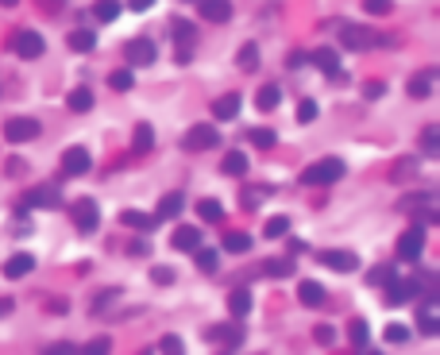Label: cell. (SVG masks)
<instances>
[{
  "label": "cell",
  "instance_id": "cell-1",
  "mask_svg": "<svg viewBox=\"0 0 440 355\" xmlns=\"http://www.w3.org/2000/svg\"><path fill=\"white\" fill-rule=\"evenodd\" d=\"M340 178H344V162L340 159H321L301 174L305 186H332V181H340Z\"/></svg>",
  "mask_w": 440,
  "mask_h": 355
},
{
  "label": "cell",
  "instance_id": "cell-2",
  "mask_svg": "<svg viewBox=\"0 0 440 355\" xmlns=\"http://www.w3.org/2000/svg\"><path fill=\"white\" fill-rule=\"evenodd\" d=\"M70 217H73V224H78L81 232H93V228L101 224V209H97L93 197H78V201L70 205Z\"/></svg>",
  "mask_w": 440,
  "mask_h": 355
},
{
  "label": "cell",
  "instance_id": "cell-3",
  "mask_svg": "<svg viewBox=\"0 0 440 355\" xmlns=\"http://www.w3.org/2000/svg\"><path fill=\"white\" fill-rule=\"evenodd\" d=\"M4 136L12 139V143H28V139H39L43 136V124L31 120V116H12L4 124Z\"/></svg>",
  "mask_w": 440,
  "mask_h": 355
},
{
  "label": "cell",
  "instance_id": "cell-4",
  "mask_svg": "<svg viewBox=\"0 0 440 355\" xmlns=\"http://www.w3.org/2000/svg\"><path fill=\"white\" fill-rule=\"evenodd\" d=\"M421 251H425V232L413 224L410 232H402V239H398V259H402V263H417Z\"/></svg>",
  "mask_w": 440,
  "mask_h": 355
},
{
  "label": "cell",
  "instance_id": "cell-5",
  "mask_svg": "<svg viewBox=\"0 0 440 355\" xmlns=\"http://www.w3.org/2000/svg\"><path fill=\"white\" fill-rule=\"evenodd\" d=\"M386 301L390 305H402V301H413V297L421 294V282L417 278H394V282H386Z\"/></svg>",
  "mask_w": 440,
  "mask_h": 355
},
{
  "label": "cell",
  "instance_id": "cell-6",
  "mask_svg": "<svg viewBox=\"0 0 440 355\" xmlns=\"http://www.w3.org/2000/svg\"><path fill=\"white\" fill-rule=\"evenodd\" d=\"M89 167H93V155H89L85 147H70V151L62 155V170H66L70 178H81Z\"/></svg>",
  "mask_w": 440,
  "mask_h": 355
},
{
  "label": "cell",
  "instance_id": "cell-7",
  "mask_svg": "<svg viewBox=\"0 0 440 355\" xmlns=\"http://www.w3.org/2000/svg\"><path fill=\"white\" fill-rule=\"evenodd\" d=\"M12 51L20 54V59H39V54L47 51V43H43V35H35V31H20L16 43H12Z\"/></svg>",
  "mask_w": 440,
  "mask_h": 355
},
{
  "label": "cell",
  "instance_id": "cell-8",
  "mask_svg": "<svg viewBox=\"0 0 440 355\" xmlns=\"http://www.w3.org/2000/svg\"><path fill=\"white\" fill-rule=\"evenodd\" d=\"M209 340L228 348V351H236L243 344V328L240 325H216V328H209Z\"/></svg>",
  "mask_w": 440,
  "mask_h": 355
},
{
  "label": "cell",
  "instance_id": "cell-9",
  "mask_svg": "<svg viewBox=\"0 0 440 355\" xmlns=\"http://www.w3.org/2000/svg\"><path fill=\"white\" fill-rule=\"evenodd\" d=\"M216 143H220V136L209 124H197V128H190V136H185V147H190V151H209V147H216Z\"/></svg>",
  "mask_w": 440,
  "mask_h": 355
},
{
  "label": "cell",
  "instance_id": "cell-10",
  "mask_svg": "<svg viewBox=\"0 0 440 355\" xmlns=\"http://www.w3.org/2000/svg\"><path fill=\"white\" fill-rule=\"evenodd\" d=\"M154 59H159V47H154L151 39H132V43H128V62L132 66H151Z\"/></svg>",
  "mask_w": 440,
  "mask_h": 355
},
{
  "label": "cell",
  "instance_id": "cell-11",
  "mask_svg": "<svg viewBox=\"0 0 440 355\" xmlns=\"http://www.w3.org/2000/svg\"><path fill=\"white\" fill-rule=\"evenodd\" d=\"M317 259L324 263V267H332V270H340V275H348V270H355L360 267V259H355L352 251H321Z\"/></svg>",
  "mask_w": 440,
  "mask_h": 355
},
{
  "label": "cell",
  "instance_id": "cell-12",
  "mask_svg": "<svg viewBox=\"0 0 440 355\" xmlns=\"http://www.w3.org/2000/svg\"><path fill=\"white\" fill-rule=\"evenodd\" d=\"M417 320H421V332H429V336L440 332V305H436V297H429V301L421 305Z\"/></svg>",
  "mask_w": 440,
  "mask_h": 355
},
{
  "label": "cell",
  "instance_id": "cell-13",
  "mask_svg": "<svg viewBox=\"0 0 440 355\" xmlns=\"http://www.w3.org/2000/svg\"><path fill=\"white\" fill-rule=\"evenodd\" d=\"M340 35H344V43H348V47H355V51H363V47L379 43V35H374V31H367V28H355V23H348V28L340 31Z\"/></svg>",
  "mask_w": 440,
  "mask_h": 355
},
{
  "label": "cell",
  "instance_id": "cell-14",
  "mask_svg": "<svg viewBox=\"0 0 440 355\" xmlns=\"http://www.w3.org/2000/svg\"><path fill=\"white\" fill-rule=\"evenodd\" d=\"M59 205V193H54L51 186H43V189H31L28 197H23V209H54Z\"/></svg>",
  "mask_w": 440,
  "mask_h": 355
},
{
  "label": "cell",
  "instance_id": "cell-15",
  "mask_svg": "<svg viewBox=\"0 0 440 355\" xmlns=\"http://www.w3.org/2000/svg\"><path fill=\"white\" fill-rule=\"evenodd\" d=\"M31 270H35V259H31L28 251L12 255V259L4 263V278H23V275H31Z\"/></svg>",
  "mask_w": 440,
  "mask_h": 355
},
{
  "label": "cell",
  "instance_id": "cell-16",
  "mask_svg": "<svg viewBox=\"0 0 440 355\" xmlns=\"http://www.w3.org/2000/svg\"><path fill=\"white\" fill-rule=\"evenodd\" d=\"M213 116H216V120H236V116H240V93H224V97H216Z\"/></svg>",
  "mask_w": 440,
  "mask_h": 355
},
{
  "label": "cell",
  "instance_id": "cell-17",
  "mask_svg": "<svg viewBox=\"0 0 440 355\" xmlns=\"http://www.w3.org/2000/svg\"><path fill=\"white\" fill-rule=\"evenodd\" d=\"M170 31H174V39L182 43V59H185V51L197 43V28H193L190 20H174V23H170Z\"/></svg>",
  "mask_w": 440,
  "mask_h": 355
},
{
  "label": "cell",
  "instance_id": "cell-18",
  "mask_svg": "<svg viewBox=\"0 0 440 355\" xmlns=\"http://www.w3.org/2000/svg\"><path fill=\"white\" fill-rule=\"evenodd\" d=\"M201 16L213 20V23H224L228 16H232V4H228V0H201Z\"/></svg>",
  "mask_w": 440,
  "mask_h": 355
},
{
  "label": "cell",
  "instance_id": "cell-19",
  "mask_svg": "<svg viewBox=\"0 0 440 355\" xmlns=\"http://www.w3.org/2000/svg\"><path fill=\"white\" fill-rule=\"evenodd\" d=\"M182 205H185V197L182 193H166L159 201V209H154V220H170V217H178L182 212Z\"/></svg>",
  "mask_w": 440,
  "mask_h": 355
},
{
  "label": "cell",
  "instance_id": "cell-20",
  "mask_svg": "<svg viewBox=\"0 0 440 355\" xmlns=\"http://www.w3.org/2000/svg\"><path fill=\"white\" fill-rule=\"evenodd\" d=\"M220 170H224L228 178H243V174H248V155L228 151V155H224V162H220Z\"/></svg>",
  "mask_w": 440,
  "mask_h": 355
},
{
  "label": "cell",
  "instance_id": "cell-21",
  "mask_svg": "<svg viewBox=\"0 0 440 355\" xmlns=\"http://www.w3.org/2000/svg\"><path fill=\"white\" fill-rule=\"evenodd\" d=\"M313 66H321L324 73H340V54L332 47H317L313 51Z\"/></svg>",
  "mask_w": 440,
  "mask_h": 355
},
{
  "label": "cell",
  "instance_id": "cell-22",
  "mask_svg": "<svg viewBox=\"0 0 440 355\" xmlns=\"http://www.w3.org/2000/svg\"><path fill=\"white\" fill-rule=\"evenodd\" d=\"M298 301L309 305V309H313V305H321L324 301V286L321 282H301L298 286Z\"/></svg>",
  "mask_w": 440,
  "mask_h": 355
},
{
  "label": "cell",
  "instance_id": "cell-23",
  "mask_svg": "<svg viewBox=\"0 0 440 355\" xmlns=\"http://www.w3.org/2000/svg\"><path fill=\"white\" fill-rule=\"evenodd\" d=\"M174 247H178V251H197V247H201V232H197V228H178V232H174Z\"/></svg>",
  "mask_w": 440,
  "mask_h": 355
},
{
  "label": "cell",
  "instance_id": "cell-24",
  "mask_svg": "<svg viewBox=\"0 0 440 355\" xmlns=\"http://www.w3.org/2000/svg\"><path fill=\"white\" fill-rule=\"evenodd\" d=\"M120 220H124L128 228H135V232H151V228L159 224V220H154V217H147V212H135V209H128V212H124V217H120Z\"/></svg>",
  "mask_w": 440,
  "mask_h": 355
},
{
  "label": "cell",
  "instance_id": "cell-25",
  "mask_svg": "<svg viewBox=\"0 0 440 355\" xmlns=\"http://www.w3.org/2000/svg\"><path fill=\"white\" fill-rule=\"evenodd\" d=\"M66 43H70V51H78V54H89V51H93V43H97V39H93V31H85V28H81V31H73V35L66 39Z\"/></svg>",
  "mask_w": 440,
  "mask_h": 355
},
{
  "label": "cell",
  "instance_id": "cell-26",
  "mask_svg": "<svg viewBox=\"0 0 440 355\" xmlns=\"http://www.w3.org/2000/svg\"><path fill=\"white\" fill-rule=\"evenodd\" d=\"M279 101H282V89L279 85H263V89H259V97H255V104H259V109H267V112L279 109Z\"/></svg>",
  "mask_w": 440,
  "mask_h": 355
},
{
  "label": "cell",
  "instance_id": "cell-27",
  "mask_svg": "<svg viewBox=\"0 0 440 355\" xmlns=\"http://www.w3.org/2000/svg\"><path fill=\"white\" fill-rule=\"evenodd\" d=\"M228 309H232V317H248V313H251V294L236 290L232 297H228Z\"/></svg>",
  "mask_w": 440,
  "mask_h": 355
},
{
  "label": "cell",
  "instance_id": "cell-28",
  "mask_svg": "<svg viewBox=\"0 0 440 355\" xmlns=\"http://www.w3.org/2000/svg\"><path fill=\"white\" fill-rule=\"evenodd\" d=\"M93 16H97L101 23H112V20L120 16V4H116V0H97V4H93Z\"/></svg>",
  "mask_w": 440,
  "mask_h": 355
},
{
  "label": "cell",
  "instance_id": "cell-29",
  "mask_svg": "<svg viewBox=\"0 0 440 355\" xmlns=\"http://www.w3.org/2000/svg\"><path fill=\"white\" fill-rule=\"evenodd\" d=\"M66 104L73 112H89L93 109V93H89V89H73V93L66 97Z\"/></svg>",
  "mask_w": 440,
  "mask_h": 355
},
{
  "label": "cell",
  "instance_id": "cell-30",
  "mask_svg": "<svg viewBox=\"0 0 440 355\" xmlns=\"http://www.w3.org/2000/svg\"><path fill=\"white\" fill-rule=\"evenodd\" d=\"M109 85L116 89V93H128V89L135 85V73H132V70H112V73H109Z\"/></svg>",
  "mask_w": 440,
  "mask_h": 355
},
{
  "label": "cell",
  "instance_id": "cell-31",
  "mask_svg": "<svg viewBox=\"0 0 440 355\" xmlns=\"http://www.w3.org/2000/svg\"><path fill=\"white\" fill-rule=\"evenodd\" d=\"M433 78L436 73L433 70H425V73H417V78L410 81V97H429V89H433Z\"/></svg>",
  "mask_w": 440,
  "mask_h": 355
},
{
  "label": "cell",
  "instance_id": "cell-32",
  "mask_svg": "<svg viewBox=\"0 0 440 355\" xmlns=\"http://www.w3.org/2000/svg\"><path fill=\"white\" fill-rule=\"evenodd\" d=\"M197 212H201V220H209V224H220V220H224V205L220 201H201Z\"/></svg>",
  "mask_w": 440,
  "mask_h": 355
},
{
  "label": "cell",
  "instance_id": "cell-33",
  "mask_svg": "<svg viewBox=\"0 0 440 355\" xmlns=\"http://www.w3.org/2000/svg\"><path fill=\"white\" fill-rule=\"evenodd\" d=\"M248 247H251V236H243V232H228V236H224V251L243 255Z\"/></svg>",
  "mask_w": 440,
  "mask_h": 355
},
{
  "label": "cell",
  "instance_id": "cell-34",
  "mask_svg": "<svg viewBox=\"0 0 440 355\" xmlns=\"http://www.w3.org/2000/svg\"><path fill=\"white\" fill-rule=\"evenodd\" d=\"M348 336H352V344H355L360 351H367V340H371V332H367L363 320H352V325H348Z\"/></svg>",
  "mask_w": 440,
  "mask_h": 355
},
{
  "label": "cell",
  "instance_id": "cell-35",
  "mask_svg": "<svg viewBox=\"0 0 440 355\" xmlns=\"http://www.w3.org/2000/svg\"><path fill=\"white\" fill-rule=\"evenodd\" d=\"M263 270H267L271 278H290V275H293V259H271Z\"/></svg>",
  "mask_w": 440,
  "mask_h": 355
},
{
  "label": "cell",
  "instance_id": "cell-36",
  "mask_svg": "<svg viewBox=\"0 0 440 355\" xmlns=\"http://www.w3.org/2000/svg\"><path fill=\"white\" fill-rule=\"evenodd\" d=\"M248 143H255V147H263V151H267V147H274V131L271 128H251Z\"/></svg>",
  "mask_w": 440,
  "mask_h": 355
},
{
  "label": "cell",
  "instance_id": "cell-37",
  "mask_svg": "<svg viewBox=\"0 0 440 355\" xmlns=\"http://www.w3.org/2000/svg\"><path fill=\"white\" fill-rule=\"evenodd\" d=\"M151 143H154V128L151 124H140L135 128V151H151Z\"/></svg>",
  "mask_w": 440,
  "mask_h": 355
},
{
  "label": "cell",
  "instance_id": "cell-38",
  "mask_svg": "<svg viewBox=\"0 0 440 355\" xmlns=\"http://www.w3.org/2000/svg\"><path fill=\"white\" fill-rule=\"evenodd\" d=\"M259 66V47L255 43H243V51H240V70H255Z\"/></svg>",
  "mask_w": 440,
  "mask_h": 355
},
{
  "label": "cell",
  "instance_id": "cell-39",
  "mask_svg": "<svg viewBox=\"0 0 440 355\" xmlns=\"http://www.w3.org/2000/svg\"><path fill=\"white\" fill-rule=\"evenodd\" d=\"M413 174H417V159H402V162H398V170H394L390 178H394V181H405V178H413Z\"/></svg>",
  "mask_w": 440,
  "mask_h": 355
},
{
  "label": "cell",
  "instance_id": "cell-40",
  "mask_svg": "<svg viewBox=\"0 0 440 355\" xmlns=\"http://www.w3.org/2000/svg\"><path fill=\"white\" fill-rule=\"evenodd\" d=\"M286 232H290V220H286V217L267 220V236H271V239H279V236H286Z\"/></svg>",
  "mask_w": 440,
  "mask_h": 355
},
{
  "label": "cell",
  "instance_id": "cell-41",
  "mask_svg": "<svg viewBox=\"0 0 440 355\" xmlns=\"http://www.w3.org/2000/svg\"><path fill=\"white\" fill-rule=\"evenodd\" d=\"M421 143H425V151H436V147H440V128H436V124H429V128L421 131Z\"/></svg>",
  "mask_w": 440,
  "mask_h": 355
},
{
  "label": "cell",
  "instance_id": "cell-42",
  "mask_svg": "<svg viewBox=\"0 0 440 355\" xmlns=\"http://www.w3.org/2000/svg\"><path fill=\"white\" fill-rule=\"evenodd\" d=\"M394 282V267H374L371 270V286H386Z\"/></svg>",
  "mask_w": 440,
  "mask_h": 355
},
{
  "label": "cell",
  "instance_id": "cell-43",
  "mask_svg": "<svg viewBox=\"0 0 440 355\" xmlns=\"http://www.w3.org/2000/svg\"><path fill=\"white\" fill-rule=\"evenodd\" d=\"M363 8H367L371 16H386L390 8H394V0H363Z\"/></svg>",
  "mask_w": 440,
  "mask_h": 355
},
{
  "label": "cell",
  "instance_id": "cell-44",
  "mask_svg": "<svg viewBox=\"0 0 440 355\" xmlns=\"http://www.w3.org/2000/svg\"><path fill=\"white\" fill-rule=\"evenodd\" d=\"M405 340H410V328H402V325L386 328V344H405Z\"/></svg>",
  "mask_w": 440,
  "mask_h": 355
},
{
  "label": "cell",
  "instance_id": "cell-45",
  "mask_svg": "<svg viewBox=\"0 0 440 355\" xmlns=\"http://www.w3.org/2000/svg\"><path fill=\"white\" fill-rule=\"evenodd\" d=\"M197 263H201V270H216V251H205V247H197Z\"/></svg>",
  "mask_w": 440,
  "mask_h": 355
},
{
  "label": "cell",
  "instance_id": "cell-46",
  "mask_svg": "<svg viewBox=\"0 0 440 355\" xmlns=\"http://www.w3.org/2000/svg\"><path fill=\"white\" fill-rule=\"evenodd\" d=\"M298 120H301V124H313V120H317V104H313V101H301Z\"/></svg>",
  "mask_w": 440,
  "mask_h": 355
},
{
  "label": "cell",
  "instance_id": "cell-47",
  "mask_svg": "<svg viewBox=\"0 0 440 355\" xmlns=\"http://www.w3.org/2000/svg\"><path fill=\"white\" fill-rule=\"evenodd\" d=\"M151 282H159V286L174 282V270H170V267H154V270H151Z\"/></svg>",
  "mask_w": 440,
  "mask_h": 355
},
{
  "label": "cell",
  "instance_id": "cell-48",
  "mask_svg": "<svg viewBox=\"0 0 440 355\" xmlns=\"http://www.w3.org/2000/svg\"><path fill=\"white\" fill-rule=\"evenodd\" d=\"M159 348H162V351H182L185 344L178 340V336H162V344H159Z\"/></svg>",
  "mask_w": 440,
  "mask_h": 355
},
{
  "label": "cell",
  "instance_id": "cell-49",
  "mask_svg": "<svg viewBox=\"0 0 440 355\" xmlns=\"http://www.w3.org/2000/svg\"><path fill=\"white\" fill-rule=\"evenodd\" d=\"M382 93H386V85H382V81H371V85L363 89V97H367V101H374V97H382Z\"/></svg>",
  "mask_w": 440,
  "mask_h": 355
},
{
  "label": "cell",
  "instance_id": "cell-50",
  "mask_svg": "<svg viewBox=\"0 0 440 355\" xmlns=\"http://www.w3.org/2000/svg\"><path fill=\"white\" fill-rule=\"evenodd\" d=\"M151 4H154V0H128V8H132V12H147Z\"/></svg>",
  "mask_w": 440,
  "mask_h": 355
},
{
  "label": "cell",
  "instance_id": "cell-51",
  "mask_svg": "<svg viewBox=\"0 0 440 355\" xmlns=\"http://www.w3.org/2000/svg\"><path fill=\"white\" fill-rule=\"evenodd\" d=\"M85 348H89V351H104V348H109V336H101V340H89Z\"/></svg>",
  "mask_w": 440,
  "mask_h": 355
},
{
  "label": "cell",
  "instance_id": "cell-52",
  "mask_svg": "<svg viewBox=\"0 0 440 355\" xmlns=\"http://www.w3.org/2000/svg\"><path fill=\"white\" fill-rule=\"evenodd\" d=\"M317 340H321V344H332V328L321 325V328H317Z\"/></svg>",
  "mask_w": 440,
  "mask_h": 355
},
{
  "label": "cell",
  "instance_id": "cell-53",
  "mask_svg": "<svg viewBox=\"0 0 440 355\" xmlns=\"http://www.w3.org/2000/svg\"><path fill=\"white\" fill-rule=\"evenodd\" d=\"M4 313H12V301H8V297H0V317H4Z\"/></svg>",
  "mask_w": 440,
  "mask_h": 355
},
{
  "label": "cell",
  "instance_id": "cell-54",
  "mask_svg": "<svg viewBox=\"0 0 440 355\" xmlns=\"http://www.w3.org/2000/svg\"><path fill=\"white\" fill-rule=\"evenodd\" d=\"M0 4H16V0H0Z\"/></svg>",
  "mask_w": 440,
  "mask_h": 355
}]
</instances>
